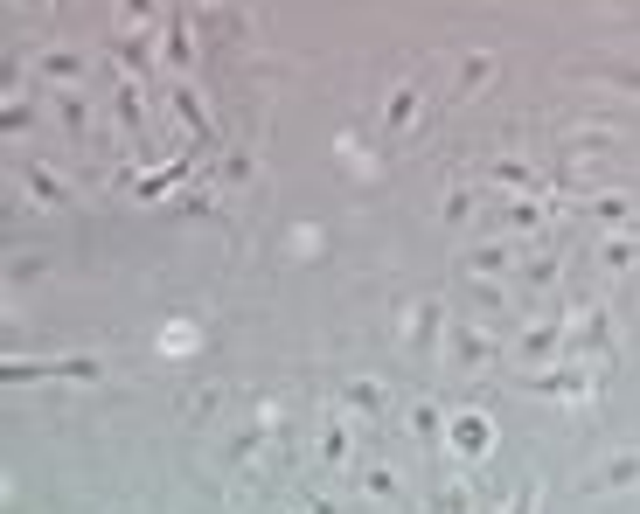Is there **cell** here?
Instances as JSON below:
<instances>
[{
  "instance_id": "30bf717a",
  "label": "cell",
  "mask_w": 640,
  "mask_h": 514,
  "mask_svg": "<svg viewBox=\"0 0 640 514\" xmlns=\"http://www.w3.org/2000/svg\"><path fill=\"white\" fill-rule=\"evenodd\" d=\"M474 508V494H467V487H446V494H439V514H467Z\"/></svg>"
},
{
  "instance_id": "8fae6325",
  "label": "cell",
  "mask_w": 640,
  "mask_h": 514,
  "mask_svg": "<svg viewBox=\"0 0 640 514\" xmlns=\"http://www.w3.org/2000/svg\"><path fill=\"white\" fill-rule=\"evenodd\" d=\"M592 209H599V223H627V202H620V195H599Z\"/></svg>"
},
{
  "instance_id": "9c48e42d",
  "label": "cell",
  "mask_w": 640,
  "mask_h": 514,
  "mask_svg": "<svg viewBox=\"0 0 640 514\" xmlns=\"http://www.w3.org/2000/svg\"><path fill=\"white\" fill-rule=\"evenodd\" d=\"M494 181H508V188H529V167H522V160H494Z\"/></svg>"
},
{
  "instance_id": "3957f363",
  "label": "cell",
  "mask_w": 640,
  "mask_h": 514,
  "mask_svg": "<svg viewBox=\"0 0 640 514\" xmlns=\"http://www.w3.org/2000/svg\"><path fill=\"white\" fill-rule=\"evenodd\" d=\"M592 487L599 494H620V487H640V452H613L599 473H592Z\"/></svg>"
},
{
  "instance_id": "7a4b0ae2",
  "label": "cell",
  "mask_w": 640,
  "mask_h": 514,
  "mask_svg": "<svg viewBox=\"0 0 640 514\" xmlns=\"http://www.w3.org/2000/svg\"><path fill=\"white\" fill-rule=\"evenodd\" d=\"M453 362H460V369H494V362H501V341L460 320V327H453Z\"/></svg>"
},
{
  "instance_id": "8992f818",
  "label": "cell",
  "mask_w": 640,
  "mask_h": 514,
  "mask_svg": "<svg viewBox=\"0 0 640 514\" xmlns=\"http://www.w3.org/2000/svg\"><path fill=\"white\" fill-rule=\"evenodd\" d=\"M467 264H474V278H501V271H515V257H508V244H480V251L467 257Z\"/></svg>"
},
{
  "instance_id": "5bb4252c",
  "label": "cell",
  "mask_w": 640,
  "mask_h": 514,
  "mask_svg": "<svg viewBox=\"0 0 640 514\" xmlns=\"http://www.w3.org/2000/svg\"><path fill=\"white\" fill-rule=\"evenodd\" d=\"M508 514H536V487H529V494H522V501H515Z\"/></svg>"
},
{
  "instance_id": "52a82bcc",
  "label": "cell",
  "mask_w": 640,
  "mask_h": 514,
  "mask_svg": "<svg viewBox=\"0 0 640 514\" xmlns=\"http://www.w3.org/2000/svg\"><path fill=\"white\" fill-rule=\"evenodd\" d=\"M348 403H355V410H383L390 396H383V383H348Z\"/></svg>"
},
{
  "instance_id": "4fadbf2b",
  "label": "cell",
  "mask_w": 640,
  "mask_h": 514,
  "mask_svg": "<svg viewBox=\"0 0 640 514\" xmlns=\"http://www.w3.org/2000/svg\"><path fill=\"white\" fill-rule=\"evenodd\" d=\"M411 417H418V438H439V410H432V403H418Z\"/></svg>"
},
{
  "instance_id": "5b68a950",
  "label": "cell",
  "mask_w": 640,
  "mask_h": 514,
  "mask_svg": "<svg viewBox=\"0 0 640 514\" xmlns=\"http://www.w3.org/2000/svg\"><path fill=\"white\" fill-rule=\"evenodd\" d=\"M487 77H494V56H487V49H474V56L460 63V98H474V91H487Z\"/></svg>"
},
{
  "instance_id": "6da1fadb",
  "label": "cell",
  "mask_w": 640,
  "mask_h": 514,
  "mask_svg": "<svg viewBox=\"0 0 640 514\" xmlns=\"http://www.w3.org/2000/svg\"><path fill=\"white\" fill-rule=\"evenodd\" d=\"M446 438H453V452H460V459H467V466H474V459H487V452H494V424H487V417H480V410H460V417H453V431H446Z\"/></svg>"
},
{
  "instance_id": "ba28073f",
  "label": "cell",
  "mask_w": 640,
  "mask_h": 514,
  "mask_svg": "<svg viewBox=\"0 0 640 514\" xmlns=\"http://www.w3.org/2000/svg\"><path fill=\"white\" fill-rule=\"evenodd\" d=\"M160 348H167V355H188V348H195V327H181V320H174V327L160 334Z\"/></svg>"
},
{
  "instance_id": "277c9868",
  "label": "cell",
  "mask_w": 640,
  "mask_h": 514,
  "mask_svg": "<svg viewBox=\"0 0 640 514\" xmlns=\"http://www.w3.org/2000/svg\"><path fill=\"white\" fill-rule=\"evenodd\" d=\"M411 119H418V84H397V91H390V105H383V126L404 132Z\"/></svg>"
},
{
  "instance_id": "7c38bea8",
  "label": "cell",
  "mask_w": 640,
  "mask_h": 514,
  "mask_svg": "<svg viewBox=\"0 0 640 514\" xmlns=\"http://www.w3.org/2000/svg\"><path fill=\"white\" fill-rule=\"evenodd\" d=\"M42 77H77V56H42Z\"/></svg>"
}]
</instances>
